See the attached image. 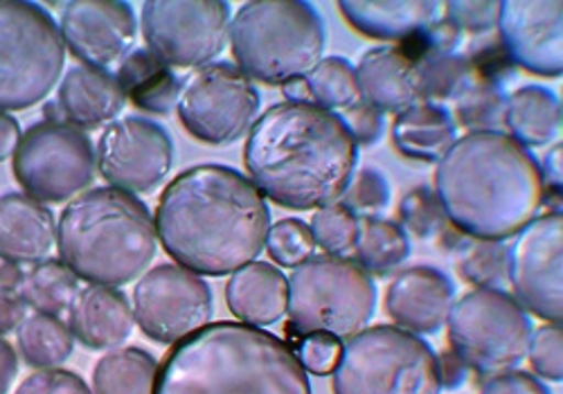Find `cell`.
Instances as JSON below:
<instances>
[{"mask_svg":"<svg viewBox=\"0 0 563 394\" xmlns=\"http://www.w3.org/2000/svg\"><path fill=\"white\" fill-rule=\"evenodd\" d=\"M341 352H343V344L339 338L330 333H307L300 340L296 357L307 372L316 376H327L334 372L341 359Z\"/></svg>","mask_w":563,"mask_h":394,"instance_id":"ee69618b","label":"cell"},{"mask_svg":"<svg viewBox=\"0 0 563 394\" xmlns=\"http://www.w3.org/2000/svg\"><path fill=\"white\" fill-rule=\"evenodd\" d=\"M561 251L563 219L552 212L532 219L509 249L507 282L516 303L548 322L563 318Z\"/></svg>","mask_w":563,"mask_h":394,"instance_id":"9a60e30c","label":"cell"},{"mask_svg":"<svg viewBox=\"0 0 563 394\" xmlns=\"http://www.w3.org/2000/svg\"><path fill=\"white\" fill-rule=\"evenodd\" d=\"M212 291L201 275L178 264H161L133 288V318L156 342H178L210 325Z\"/></svg>","mask_w":563,"mask_h":394,"instance_id":"5bb4252c","label":"cell"},{"mask_svg":"<svg viewBox=\"0 0 563 394\" xmlns=\"http://www.w3.org/2000/svg\"><path fill=\"white\" fill-rule=\"evenodd\" d=\"M509 249L503 241H483L468 243L464 255L457 262L460 275L478 288H500L507 282Z\"/></svg>","mask_w":563,"mask_h":394,"instance_id":"d590c367","label":"cell"},{"mask_svg":"<svg viewBox=\"0 0 563 394\" xmlns=\"http://www.w3.org/2000/svg\"><path fill=\"white\" fill-rule=\"evenodd\" d=\"M16 394H92L86 381L68 370H41L27 376Z\"/></svg>","mask_w":563,"mask_h":394,"instance_id":"f6af8a7d","label":"cell"},{"mask_svg":"<svg viewBox=\"0 0 563 394\" xmlns=\"http://www.w3.org/2000/svg\"><path fill=\"white\" fill-rule=\"evenodd\" d=\"M341 118H343L350 135L354 138V142L361 146H369L384 135V113L361 100L356 105H352L350 109H345V113Z\"/></svg>","mask_w":563,"mask_h":394,"instance_id":"bcb514c9","label":"cell"},{"mask_svg":"<svg viewBox=\"0 0 563 394\" xmlns=\"http://www.w3.org/2000/svg\"><path fill=\"white\" fill-rule=\"evenodd\" d=\"M449 322L451 352L483 376H496L519 365L530 348L532 320L503 288H476L453 303Z\"/></svg>","mask_w":563,"mask_h":394,"instance_id":"30bf717a","label":"cell"},{"mask_svg":"<svg viewBox=\"0 0 563 394\" xmlns=\"http://www.w3.org/2000/svg\"><path fill=\"white\" fill-rule=\"evenodd\" d=\"M19 293L36 314L59 316L75 303L79 277L62 260H43L25 273Z\"/></svg>","mask_w":563,"mask_h":394,"instance_id":"1f68e13d","label":"cell"},{"mask_svg":"<svg viewBox=\"0 0 563 394\" xmlns=\"http://www.w3.org/2000/svg\"><path fill=\"white\" fill-rule=\"evenodd\" d=\"M481 394H552L541 379L521 372V370H509L496 376H489L483 387Z\"/></svg>","mask_w":563,"mask_h":394,"instance_id":"7dc6e473","label":"cell"},{"mask_svg":"<svg viewBox=\"0 0 563 394\" xmlns=\"http://www.w3.org/2000/svg\"><path fill=\"white\" fill-rule=\"evenodd\" d=\"M156 223L137 196L96 187L64 208L57 223L62 262L100 286H122L143 275L156 258Z\"/></svg>","mask_w":563,"mask_h":394,"instance_id":"5b68a950","label":"cell"},{"mask_svg":"<svg viewBox=\"0 0 563 394\" xmlns=\"http://www.w3.org/2000/svg\"><path fill=\"white\" fill-rule=\"evenodd\" d=\"M305 79L311 92V102L327 111H345L361 100L356 68L343 57L322 59Z\"/></svg>","mask_w":563,"mask_h":394,"instance_id":"e575fe53","label":"cell"},{"mask_svg":"<svg viewBox=\"0 0 563 394\" xmlns=\"http://www.w3.org/2000/svg\"><path fill=\"white\" fill-rule=\"evenodd\" d=\"M96 161L111 187L129 194L154 191L174 163L169 133L147 118H124L100 135Z\"/></svg>","mask_w":563,"mask_h":394,"instance_id":"2e32d148","label":"cell"},{"mask_svg":"<svg viewBox=\"0 0 563 394\" xmlns=\"http://www.w3.org/2000/svg\"><path fill=\"white\" fill-rule=\"evenodd\" d=\"M228 39L234 64L251 81L285 86L322 62L327 30L311 3L253 0L234 14Z\"/></svg>","mask_w":563,"mask_h":394,"instance_id":"8992f818","label":"cell"},{"mask_svg":"<svg viewBox=\"0 0 563 394\" xmlns=\"http://www.w3.org/2000/svg\"><path fill=\"white\" fill-rule=\"evenodd\" d=\"M339 10L356 32L369 39L397 41V45L429 30L442 17V3L435 0H345Z\"/></svg>","mask_w":563,"mask_h":394,"instance_id":"cb8c5ba5","label":"cell"},{"mask_svg":"<svg viewBox=\"0 0 563 394\" xmlns=\"http://www.w3.org/2000/svg\"><path fill=\"white\" fill-rule=\"evenodd\" d=\"M25 309L27 305L23 303L19 291L0 288V336L16 331L21 327V322L25 320Z\"/></svg>","mask_w":563,"mask_h":394,"instance_id":"c3c4849f","label":"cell"},{"mask_svg":"<svg viewBox=\"0 0 563 394\" xmlns=\"http://www.w3.org/2000/svg\"><path fill=\"white\" fill-rule=\"evenodd\" d=\"M124 102L122 88L113 75L100 68L77 66L66 73L59 86L55 113L62 116L59 122L77 129H100L118 118Z\"/></svg>","mask_w":563,"mask_h":394,"instance_id":"7402d4cb","label":"cell"},{"mask_svg":"<svg viewBox=\"0 0 563 394\" xmlns=\"http://www.w3.org/2000/svg\"><path fill=\"white\" fill-rule=\"evenodd\" d=\"M96 146L88 135L59 120L30 127L14 152V176L38 204H64L96 180Z\"/></svg>","mask_w":563,"mask_h":394,"instance_id":"8fae6325","label":"cell"},{"mask_svg":"<svg viewBox=\"0 0 563 394\" xmlns=\"http://www.w3.org/2000/svg\"><path fill=\"white\" fill-rule=\"evenodd\" d=\"M19 374V357L12 344L0 336V394H8Z\"/></svg>","mask_w":563,"mask_h":394,"instance_id":"f907efd6","label":"cell"},{"mask_svg":"<svg viewBox=\"0 0 563 394\" xmlns=\"http://www.w3.org/2000/svg\"><path fill=\"white\" fill-rule=\"evenodd\" d=\"M135 318L126 295L113 286L90 284L70 305L68 327L88 350H111L133 331Z\"/></svg>","mask_w":563,"mask_h":394,"instance_id":"44dd1931","label":"cell"},{"mask_svg":"<svg viewBox=\"0 0 563 394\" xmlns=\"http://www.w3.org/2000/svg\"><path fill=\"white\" fill-rule=\"evenodd\" d=\"M19 352L27 365L55 370L66 363L75 350V336L59 316L34 314L16 329Z\"/></svg>","mask_w":563,"mask_h":394,"instance_id":"4dcf8cb0","label":"cell"},{"mask_svg":"<svg viewBox=\"0 0 563 394\" xmlns=\"http://www.w3.org/2000/svg\"><path fill=\"white\" fill-rule=\"evenodd\" d=\"M64 45L88 68H109L135 39L133 8L120 0H75L62 8Z\"/></svg>","mask_w":563,"mask_h":394,"instance_id":"ac0fdd59","label":"cell"},{"mask_svg":"<svg viewBox=\"0 0 563 394\" xmlns=\"http://www.w3.org/2000/svg\"><path fill=\"white\" fill-rule=\"evenodd\" d=\"M358 144L343 118L313 102L273 105L251 127L244 165L264 199L289 210L339 204L352 183Z\"/></svg>","mask_w":563,"mask_h":394,"instance_id":"7a4b0ae2","label":"cell"},{"mask_svg":"<svg viewBox=\"0 0 563 394\" xmlns=\"http://www.w3.org/2000/svg\"><path fill=\"white\" fill-rule=\"evenodd\" d=\"M57 237L53 212L27 194L0 196V260L38 264L51 253Z\"/></svg>","mask_w":563,"mask_h":394,"instance_id":"ffe728a7","label":"cell"},{"mask_svg":"<svg viewBox=\"0 0 563 394\" xmlns=\"http://www.w3.org/2000/svg\"><path fill=\"white\" fill-rule=\"evenodd\" d=\"M311 237L313 243L327 255L343 258L345 253L354 251L358 239V217L345 208L341 201L318 208L311 219Z\"/></svg>","mask_w":563,"mask_h":394,"instance_id":"8d00e7d4","label":"cell"},{"mask_svg":"<svg viewBox=\"0 0 563 394\" xmlns=\"http://www.w3.org/2000/svg\"><path fill=\"white\" fill-rule=\"evenodd\" d=\"M561 342H563L561 322H550V325L541 327L539 331H532L528 354H530V363L539 376L550 379V381L563 379Z\"/></svg>","mask_w":563,"mask_h":394,"instance_id":"60d3db41","label":"cell"},{"mask_svg":"<svg viewBox=\"0 0 563 394\" xmlns=\"http://www.w3.org/2000/svg\"><path fill=\"white\" fill-rule=\"evenodd\" d=\"M453 300L455 286L446 273L433 266H412L390 282L386 311L399 329L435 333L446 322Z\"/></svg>","mask_w":563,"mask_h":394,"instance_id":"d6986e66","label":"cell"},{"mask_svg":"<svg viewBox=\"0 0 563 394\" xmlns=\"http://www.w3.org/2000/svg\"><path fill=\"white\" fill-rule=\"evenodd\" d=\"M66 45L53 14L25 0H0V113L25 111L62 77Z\"/></svg>","mask_w":563,"mask_h":394,"instance_id":"ba28073f","label":"cell"},{"mask_svg":"<svg viewBox=\"0 0 563 394\" xmlns=\"http://www.w3.org/2000/svg\"><path fill=\"white\" fill-rule=\"evenodd\" d=\"M341 204L350 208L356 217L377 215L390 204V183L379 169L365 167L356 176H352V183L345 189Z\"/></svg>","mask_w":563,"mask_h":394,"instance_id":"ab89813d","label":"cell"},{"mask_svg":"<svg viewBox=\"0 0 563 394\" xmlns=\"http://www.w3.org/2000/svg\"><path fill=\"white\" fill-rule=\"evenodd\" d=\"M435 194L457 232L483 241L519 234L543 206L539 161L503 131L457 138L438 161Z\"/></svg>","mask_w":563,"mask_h":394,"instance_id":"3957f363","label":"cell"},{"mask_svg":"<svg viewBox=\"0 0 563 394\" xmlns=\"http://www.w3.org/2000/svg\"><path fill=\"white\" fill-rule=\"evenodd\" d=\"M563 6L556 0H507L500 3V45L514 66L541 77L563 73Z\"/></svg>","mask_w":563,"mask_h":394,"instance_id":"e0dca14e","label":"cell"},{"mask_svg":"<svg viewBox=\"0 0 563 394\" xmlns=\"http://www.w3.org/2000/svg\"><path fill=\"white\" fill-rule=\"evenodd\" d=\"M561 102L543 86H523L507 95L503 124L509 138L528 146H545L561 131Z\"/></svg>","mask_w":563,"mask_h":394,"instance_id":"83f0119b","label":"cell"},{"mask_svg":"<svg viewBox=\"0 0 563 394\" xmlns=\"http://www.w3.org/2000/svg\"><path fill=\"white\" fill-rule=\"evenodd\" d=\"M124 100L137 109L167 116L180 97V79L145 47L129 53L115 75Z\"/></svg>","mask_w":563,"mask_h":394,"instance_id":"4316f807","label":"cell"},{"mask_svg":"<svg viewBox=\"0 0 563 394\" xmlns=\"http://www.w3.org/2000/svg\"><path fill=\"white\" fill-rule=\"evenodd\" d=\"M412 62L399 47H372L356 68L361 102L379 109L382 113H401L417 102Z\"/></svg>","mask_w":563,"mask_h":394,"instance_id":"d4e9b609","label":"cell"},{"mask_svg":"<svg viewBox=\"0 0 563 394\" xmlns=\"http://www.w3.org/2000/svg\"><path fill=\"white\" fill-rule=\"evenodd\" d=\"M154 394H311V383L285 340L221 320L174 342Z\"/></svg>","mask_w":563,"mask_h":394,"instance_id":"277c9868","label":"cell"},{"mask_svg":"<svg viewBox=\"0 0 563 394\" xmlns=\"http://www.w3.org/2000/svg\"><path fill=\"white\" fill-rule=\"evenodd\" d=\"M230 17L223 0H150L143 6L147 51L167 68L208 66L228 43Z\"/></svg>","mask_w":563,"mask_h":394,"instance_id":"4fadbf2b","label":"cell"},{"mask_svg":"<svg viewBox=\"0 0 563 394\" xmlns=\"http://www.w3.org/2000/svg\"><path fill=\"white\" fill-rule=\"evenodd\" d=\"M154 223L163 249L178 266L221 277L255 262L264 251L271 210L242 172L199 165L165 187Z\"/></svg>","mask_w":563,"mask_h":394,"instance_id":"6da1fadb","label":"cell"},{"mask_svg":"<svg viewBox=\"0 0 563 394\" xmlns=\"http://www.w3.org/2000/svg\"><path fill=\"white\" fill-rule=\"evenodd\" d=\"M356 264L369 275H390L410 255V239L395 221L379 217L358 219V239L354 245Z\"/></svg>","mask_w":563,"mask_h":394,"instance_id":"f546056e","label":"cell"},{"mask_svg":"<svg viewBox=\"0 0 563 394\" xmlns=\"http://www.w3.org/2000/svg\"><path fill=\"white\" fill-rule=\"evenodd\" d=\"M377 309V286L354 260L320 255L296 266L289 280V320L296 333L352 338Z\"/></svg>","mask_w":563,"mask_h":394,"instance_id":"9c48e42d","label":"cell"},{"mask_svg":"<svg viewBox=\"0 0 563 394\" xmlns=\"http://www.w3.org/2000/svg\"><path fill=\"white\" fill-rule=\"evenodd\" d=\"M472 77V66L464 55L431 51L415 64V97L419 102L429 105L455 100Z\"/></svg>","mask_w":563,"mask_h":394,"instance_id":"d6a6232c","label":"cell"},{"mask_svg":"<svg viewBox=\"0 0 563 394\" xmlns=\"http://www.w3.org/2000/svg\"><path fill=\"white\" fill-rule=\"evenodd\" d=\"M225 303L240 322L266 327L287 314L289 282L279 269L266 262H251L232 273L225 284Z\"/></svg>","mask_w":563,"mask_h":394,"instance_id":"603a6c76","label":"cell"},{"mask_svg":"<svg viewBox=\"0 0 563 394\" xmlns=\"http://www.w3.org/2000/svg\"><path fill=\"white\" fill-rule=\"evenodd\" d=\"M158 368L156 357L140 348L109 352L92 370V394H154Z\"/></svg>","mask_w":563,"mask_h":394,"instance_id":"f1b7e54d","label":"cell"},{"mask_svg":"<svg viewBox=\"0 0 563 394\" xmlns=\"http://www.w3.org/2000/svg\"><path fill=\"white\" fill-rule=\"evenodd\" d=\"M468 66H472V73L483 79V81H489L498 88H503L511 77H514V64L511 59L507 57L505 47L500 45V41H485L481 45H474L472 53L464 55Z\"/></svg>","mask_w":563,"mask_h":394,"instance_id":"7bdbcfd3","label":"cell"},{"mask_svg":"<svg viewBox=\"0 0 563 394\" xmlns=\"http://www.w3.org/2000/svg\"><path fill=\"white\" fill-rule=\"evenodd\" d=\"M438 372H440V383L442 387L455 390L466 381V365L453 354V352H444L442 357H438Z\"/></svg>","mask_w":563,"mask_h":394,"instance_id":"681fc988","label":"cell"},{"mask_svg":"<svg viewBox=\"0 0 563 394\" xmlns=\"http://www.w3.org/2000/svg\"><path fill=\"white\" fill-rule=\"evenodd\" d=\"M19 142H21L19 122L8 113H0V163L14 156Z\"/></svg>","mask_w":563,"mask_h":394,"instance_id":"816d5d0a","label":"cell"},{"mask_svg":"<svg viewBox=\"0 0 563 394\" xmlns=\"http://www.w3.org/2000/svg\"><path fill=\"white\" fill-rule=\"evenodd\" d=\"M438 357L427 340L393 325L358 331L334 368V394H440Z\"/></svg>","mask_w":563,"mask_h":394,"instance_id":"52a82bcc","label":"cell"},{"mask_svg":"<svg viewBox=\"0 0 563 394\" xmlns=\"http://www.w3.org/2000/svg\"><path fill=\"white\" fill-rule=\"evenodd\" d=\"M457 140V124L440 105L415 102L395 118V150L419 163H438Z\"/></svg>","mask_w":563,"mask_h":394,"instance_id":"484cf974","label":"cell"},{"mask_svg":"<svg viewBox=\"0 0 563 394\" xmlns=\"http://www.w3.org/2000/svg\"><path fill=\"white\" fill-rule=\"evenodd\" d=\"M282 92H285L287 102H311V92H309L305 77L287 81L285 86H282Z\"/></svg>","mask_w":563,"mask_h":394,"instance_id":"db71d44e","label":"cell"},{"mask_svg":"<svg viewBox=\"0 0 563 394\" xmlns=\"http://www.w3.org/2000/svg\"><path fill=\"white\" fill-rule=\"evenodd\" d=\"M313 237L305 221L300 219H282L271 226L266 237V253L279 266L296 269L313 258Z\"/></svg>","mask_w":563,"mask_h":394,"instance_id":"f35d334b","label":"cell"},{"mask_svg":"<svg viewBox=\"0 0 563 394\" xmlns=\"http://www.w3.org/2000/svg\"><path fill=\"white\" fill-rule=\"evenodd\" d=\"M23 277H25V273L19 264H12V262L0 264V288L19 291L23 284Z\"/></svg>","mask_w":563,"mask_h":394,"instance_id":"f5cc1de1","label":"cell"},{"mask_svg":"<svg viewBox=\"0 0 563 394\" xmlns=\"http://www.w3.org/2000/svg\"><path fill=\"white\" fill-rule=\"evenodd\" d=\"M444 17L460 32L468 34H487L498 28L500 3L494 0H453L442 6Z\"/></svg>","mask_w":563,"mask_h":394,"instance_id":"b9f144b4","label":"cell"},{"mask_svg":"<svg viewBox=\"0 0 563 394\" xmlns=\"http://www.w3.org/2000/svg\"><path fill=\"white\" fill-rule=\"evenodd\" d=\"M176 111L192 138L225 146L244 138L255 124L260 92L238 66L208 64L183 86Z\"/></svg>","mask_w":563,"mask_h":394,"instance_id":"7c38bea8","label":"cell"},{"mask_svg":"<svg viewBox=\"0 0 563 394\" xmlns=\"http://www.w3.org/2000/svg\"><path fill=\"white\" fill-rule=\"evenodd\" d=\"M455 124L460 122L468 133L476 131H498L505 118V102L507 95L503 88L472 77L460 95L455 97Z\"/></svg>","mask_w":563,"mask_h":394,"instance_id":"836d02e7","label":"cell"},{"mask_svg":"<svg viewBox=\"0 0 563 394\" xmlns=\"http://www.w3.org/2000/svg\"><path fill=\"white\" fill-rule=\"evenodd\" d=\"M399 226L404 232L415 234L417 239H431L446 228V212L438 199L435 189L419 185L410 189L399 204Z\"/></svg>","mask_w":563,"mask_h":394,"instance_id":"74e56055","label":"cell"}]
</instances>
